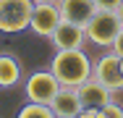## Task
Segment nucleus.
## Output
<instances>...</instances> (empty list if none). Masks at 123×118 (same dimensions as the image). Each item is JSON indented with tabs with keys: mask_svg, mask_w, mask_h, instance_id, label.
I'll return each mask as SVG.
<instances>
[{
	"mask_svg": "<svg viewBox=\"0 0 123 118\" xmlns=\"http://www.w3.org/2000/svg\"><path fill=\"white\" fill-rule=\"evenodd\" d=\"M50 71L60 81V87H79L92 76V60L89 55L76 47V50H58L50 60Z\"/></svg>",
	"mask_w": 123,
	"mask_h": 118,
	"instance_id": "f257e3e1",
	"label": "nucleus"
},
{
	"mask_svg": "<svg viewBox=\"0 0 123 118\" xmlns=\"http://www.w3.org/2000/svg\"><path fill=\"white\" fill-rule=\"evenodd\" d=\"M121 32V19L115 11H105V8H97L92 13V19L84 24V34L92 45L97 47H113L115 37Z\"/></svg>",
	"mask_w": 123,
	"mask_h": 118,
	"instance_id": "f03ea898",
	"label": "nucleus"
},
{
	"mask_svg": "<svg viewBox=\"0 0 123 118\" xmlns=\"http://www.w3.org/2000/svg\"><path fill=\"white\" fill-rule=\"evenodd\" d=\"M34 0H0V32L3 34H18L29 29Z\"/></svg>",
	"mask_w": 123,
	"mask_h": 118,
	"instance_id": "7ed1b4c3",
	"label": "nucleus"
},
{
	"mask_svg": "<svg viewBox=\"0 0 123 118\" xmlns=\"http://www.w3.org/2000/svg\"><path fill=\"white\" fill-rule=\"evenodd\" d=\"M92 76L97 79L99 84H105L107 89L113 92H121L123 89V68H121V58L110 50L99 58L97 63H92Z\"/></svg>",
	"mask_w": 123,
	"mask_h": 118,
	"instance_id": "20e7f679",
	"label": "nucleus"
},
{
	"mask_svg": "<svg viewBox=\"0 0 123 118\" xmlns=\"http://www.w3.org/2000/svg\"><path fill=\"white\" fill-rule=\"evenodd\" d=\"M58 89H60V81L55 79V73L50 68L47 71H34L24 84V92L31 102H47V105H50V100L55 97Z\"/></svg>",
	"mask_w": 123,
	"mask_h": 118,
	"instance_id": "39448f33",
	"label": "nucleus"
},
{
	"mask_svg": "<svg viewBox=\"0 0 123 118\" xmlns=\"http://www.w3.org/2000/svg\"><path fill=\"white\" fill-rule=\"evenodd\" d=\"M63 21L60 16V8L58 3H34L31 8V19H29V29L37 34V37H47L55 32V26Z\"/></svg>",
	"mask_w": 123,
	"mask_h": 118,
	"instance_id": "423d86ee",
	"label": "nucleus"
},
{
	"mask_svg": "<svg viewBox=\"0 0 123 118\" xmlns=\"http://www.w3.org/2000/svg\"><path fill=\"white\" fill-rule=\"evenodd\" d=\"M76 92H79V100H81V110L84 108H102V105H107L110 100H113V89H107L105 84H99L94 76H89L86 81H81L79 87H76Z\"/></svg>",
	"mask_w": 123,
	"mask_h": 118,
	"instance_id": "0eeeda50",
	"label": "nucleus"
},
{
	"mask_svg": "<svg viewBox=\"0 0 123 118\" xmlns=\"http://www.w3.org/2000/svg\"><path fill=\"white\" fill-rule=\"evenodd\" d=\"M84 39H86L84 26L71 24V21H60L55 26V32L50 34V42L55 50H76V47L84 45Z\"/></svg>",
	"mask_w": 123,
	"mask_h": 118,
	"instance_id": "6e6552de",
	"label": "nucleus"
},
{
	"mask_svg": "<svg viewBox=\"0 0 123 118\" xmlns=\"http://www.w3.org/2000/svg\"><path fill=\"white\" fill-rule=\"evenodd\" d=\"M50 108H52L55 118H76L81 113V100H79L76 87H60L55 97L50 100Z\"/></svg>",
	"mask_w": 123,
	"mask_h": 118,
	"instance_id": "1a4fd4ad",
	"label": "nucleus"
},
{
	"mask_svg": "<svg viewBox=\"0 0 123 118\" xmlns=\"http://www.w3.org/2000/svg\"><path fill=\"white\" fill-rule=\"evenodd\" d=\"M58 8H60L63 21L79 24V26H84L92 19V13L97 11L94 0H58Z\"/></svg>",
	"mask_w": 123,
	"mask_h": 118,
	"instance_id": "9d476101",
	"label": "nucleus"
},
{
	"mask_svg": "<svg viewBox=\"0 0 123 118\" xmlns=\"http://www.w3.org/2000/svg\"><path fill=\"white\" fill-rule=\"evenodd\" d=\"M21 63L11 52H0V89H11L21 81Z\"/></svg>",
	"mask_w": 123,
	"mask_h": 118,
	"instance_id": "9b49d317",
	"label": "nucleus"
},
{
	"mask_svg": "<svg viewBox=\"0 0 123 118\" xmlns=\"http://www.w3.org/2000/svg\"><path fill=\"white\" fill-rule=\"evenodd\" d=\"M18 118H55V113H52V108L47 102H31L29 100L18 110Z\"/></svg>",
	"mask_w": 123,
	"mask_h": 118,
	"instance_id": "f8f14e48",
	"label": "nucleus"
},
{
	"mask_svg": "<svg viewBox=\"0 0 123 118\" xmlns=\"http://www.w3.org/2000/svg\"><path fill=\"white\" fill-rule=\"evenodd\" d=\"M99 118H123V108L118 105V102H107V105H102L99 108Z\"/></svg>",
	"mask_w": 123,
	"mask_h": 118,
	"instance_id": "ddd939ff",
	"label": "nucleus"
},
{
	"mask_svg": "<svg viewBox=\"0 0 123 118\" xmlns=\"http://www.w3.org/2000/svg\"><path fill=\"white\" fill-rule=\"evenodd\" d=\"M94 5L97 8H105V11H115L121 5V0H94Z\"/></svg>",
	"mask_w": 123,
	"mask_h": 118,
	"instance_id": "4468645a",
	"label": "nucleus"
},
{
	"mask_svg": "<svg viewBox=\"0 0 123 118\" xmlns=\"http://www.w3.org/2000/svg\"><path fill=\"white\" fill-rule=\"evenodd\" d=\"M118 58L123 55V26H121V32H118V37H115V42H113V47H110Z\"/></svg>",
	"mask_w": 123,
	"mask_h": 118,
	"instance_id": "2eb2a0df",
	"label": "nucleus"
},
{
	"mask_svg": "<svg viewBox=\"0 0 123 118\" xmlns=\"http://www.w3.org/2000/svg\"><path fill=\"white\" fill-rule=\"evenodd\" d=\"M115 13H118V19H121V26H123V0H121V5L115 8Z\"/></svg>",
	"mask_w": 123,
	"mask_h": 118,
	"instance_id": "dca6fc26",
	"label": "nucleus"
},
{
	"mask_svg": "<svg viewBox=\"0 0 123 118\" xmlns=\"http://www.w3.org/2000/svg\"><path fill=\"white\" fill-rule=\"evenodd\" d=\"M34 3H58V0H34Z\"/></svg>",
	"mask_w": 123,
	"mask_h": 118,
	"instance_id": "f3484780",
	"label": "nucleus"
},
{
	"mask_svg": "<svg viewBox=\"0 0 123 118\" xmlns=\"http://www.w3.org/2000/svg\"><path fill=\"white\" fill-rule=\"evenodd\" d=\"M121 68H123V55H121Z\"/></svg>",
	"mask_w": 123,
	"mask_h": 118,
	"instance_id": "a211bd4d",
	"label": "nucleus"
}]
</instances>
